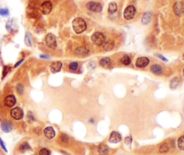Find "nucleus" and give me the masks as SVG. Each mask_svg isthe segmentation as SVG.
<instances>
[{
	"label": "nucleus",
	"instance_id": "473e14b6",
	"mask_svg": "<svg viewBox=\"0 0 184 155\" xmlns=\"http://www.w3.org/2000/svg\"><path fill=\"white\" fill-rule=\"evenodd\" d=\"M39 155H50V151L47 148H42L39 152Z\"/></svg>",
	"mask_w": 184,
	"mask_h": 155
},
{
	"label": "nucleus",
	"instance_id": "7ed1b4c3",
	"mask_svg": "<svg viewBox=\"0 0 184 155\" xmlns=\"http://www.w3.org/2000/svg\"><path fill=\"white\" fill-rule=\"evenodd\" d=\"M45 42H46V45L51 49H55L57 48V46H58L57 38H56L55 35L52 34V33H49V34H47V36L45 37Z\"/></svg>",
	"mask_w": 184,
	"mask_h": 155
},
{
	"label": "nucleus",
	"instance_id": "0eeeda50",
	"mask_svg": "<svg viewBox=\"0 0 184 155\" xmlns=\"http://www.w3.org/2000/svg\"><path fill=\"white\" fill-rule=\"evenodd\" d=\"M150 63V59L146 57H140L136 60V66L138 68H145Z\"/></svg>",
	"mask_w": 184,
	"mask_h": 155
},
{
	"label": "nucleus",
	"instance_id": "f3484780",
	"mask_svg": "<svg viewBox=\"0 0 184 155\" xmlns=\"http://www.w3.org/2000/svg\"><path fill=\"white\" fill-rule=\"evenodd\" d=\"M62 65H62V63H61L60 61L53 62L50 65V70L54 73H58L61 70V68H62Z\"/></svg>",
	"mask_w": 184,
	"mask_h": 155
},
{
	"label": "nucleus",
	"instance_id": "6e6552de",
	"mask_svg": "<svg viewBox=\"0 0 184 155\" xmlns=\"http://www.w3.org/2000/svg\"><path fill=\"white\" fill-rule=\"evenodd\" d=\"M16 103V98L13 94H9L4 99V105L7 108H13Z\"/></svg>",
	"mask_w": 184,
	"mask_h": 155
},
{
	"label": "nucleus",
	"instance_id": "f03ea898",
	"mask_svg": "<svg viewBox=\"0 0 184 155\" xmlns=\"http://www.w3.org/2000/svg\"><path fill=\"white\" fill-rule=\"evenodd\" d=\"M91 40H92V42L94 45L101 46V45H103V43L105 42L106 38H105V36H104V34H103V32L96 31V32H94L93 34L92 35Z\"/></svg>",
	"mask_w": 184,
	"mask_h": 155
},
{
	"label": "nucleus",
	"instance_id": "79ce46f5",
	"mask_svg": "<svg viewBox=\"0 0 184 155\" xmlns=\"http://www.w3.org/2000/svg\"><path fill=\"white\" fill-rule=\"evenodd\" d=\"M183 76H184V68H183Z\"/></svg>",
	"mask_w": 184,
	"mask_h": 155
},
{
	"label": "nucleus",
	"instance_id": "7c9ffc66",
	"mask_svg": "<svg viewBox=\"0 0 184 155\" xmlns=\"http://www.w3.org/2000/svg\"><path fill=\"white\" fill-rule=\"evenodd\" d=\"M68 68H69V70H71V71L77 70V69L78 68V63H77V62H72V63H70L69 65H68Z\"/></svg>",
	"mask_w": 184,
	"mask_h": 155
},
{
	"label": "nucleus",
	"instance_id": "58836bf2",
	"mask_svg": "<svg viewBox=\"0 0 184 155\" xmlns=\"http://www.w3.org/2000/svg\"><path fill=\"white\" fill-rule=\"evenodd\" d=\"M40 58H45V59H49L50 58L49 57L46 56V55H40Z\"/></svg>",
	"mask_w": 184,
	"mask_h": 155
},
{
	"label": "nucleus",
	"instance_id": "393cba45",
	"mask_svg": "<svg viewBox=\"0 0 184 155\" xmlns=\"http://www.w3.org/2000/svg\"><path fill=\"white\" fill-rule=\"evenodd\" d=\"M30 149H31V146H30V144L27 143V142L23 143L21 145L19 146V151L22 152H25L27 150H30Z\"/></svg>",
	"mask_w": 184,
	"mask_h": 155
},
{
	"label": "nucleus",
	"instance_id": "2eb2a0df",
	"mask_svg": "<svg viewBox=\"0 0 184 155\" xmlns=\"http://www.w3.org/2000/svg\"><path fill=\"white\" fill-rule=\"evenodd\" d=\"M44 136L48 138V139H52L55 137L56 133L55 130L52 126H47L46 128L44 129Z\"/></svg>",
	"mask_w": 184,
	"mask_h": 155
},
{
	"label": "nucleus",
	"instance_id": "c756f323",
	"mask_svg": "<svg viewBox=\"0 0 184 155\" xmlns=\"http://www.w3.org/2000/svg\"><path fill=\"white\" fill-rule=\"evenodd\" d=\"M9 10L7 8H0V15L1 16H8L9 15Z\"/></svg>",
	"mask_w": 184,
	"mask_h": 155
},
{
	"label": "nucleus",
	"instance_id": "9b49d317",
	"mask_svg": "<svg viewBox=\"0 0 184 155\" xmlns=\"http://www.w3.org/2000/svg\"><path fill=\"white\" fill-rule=\"evenodd\" d=\"M90 53V49L87 48L85 46H81V47H78L76 49H75V54L77 56H80V57H85V56H87L88 54Z\"/></svg>",
	"mask_w": 184,
	"mask_h": 155
},
{
	"label": "nucleus",
	"instance_id": "9d476101",
	"mask_svg": "<svg viewBox=\"0 0 184 155\" xmlns=\"http://www.w3.org/2000/svg\"><path fill=\"white\" fill-rule=\"evenodd\" d=\"M173 12L176 15L181 16L184 15V3L182 2H176L173 5Z\"/></svg>",
	"mask_w": 184,
	"mask_h": 155
},
{
	"label": "nucleus",
	"instance_id": "f704fd0d",
	"mask_svg": "<svg viewBox=\"0 0 184 155\" xmlns=\"http://www.w3.org/2000/svg\"><path fill=\"white\" fill-rule=\"evenodd\" d=\"M27 118L29 119L30 122H32V121H33V120L35 119V118H34V117L32 116V113L31 111H30V112H28V116H27Z\"/></svg>",
	"mask_w": 184,
	"mask_h": 155
},
{
	"label": "nucleus",
	"instance_id": "6ab92c4d",
	"mask_svg": "<svg viewBox=\"0 0 184 155\" xmlns=\"http://www.w3.org/2000/svg\"><path fill=\"white\" fill-rule=\"evenodd\" d=\"M98 152L100 155H108L109 152H110V150H109V147L105 144H101L98 147Z\"/></svg>",
	"mask_w": 184,
	"mask_h": 155
},
{
	"label": "nucleus",
	"instance_id": "b1692460",
	"mask_svg": "<svg viewBox=\"0 0 184 155\" xmlns=\"http://www.w3.org/2000/svg\"><path fill=\"white\" fill-rule=\"evenodd\" d=\"M179 84V78L178 77H174L171 82H170V88L172 90H175L177 88V86Z\"/></svg>",
	"mask_w": 184,
	"mask_h": 155
},
{
	"label": "nucleus",
	"instance_id": "20e7f679",
	"mask_svg": "<svg viewBox=\"0 0 184 155\" xmlns=\"http://www.w3.org/2000/svg\"><path fill=\"white\" fill-rule=\"evenodd\" d=\"M136 13H137V9H136V7L133 5H129L125 8L123 15L126 20H131L135 17Z\"/></svg>",
	"mask_w": 184,
	"mask_h": 155
},
{
	"label": "nucleus",
	"instance_id": "c9c22d12",
	"mask_svg": "<svg viewBox=\"0 0 184 155\" xmlns=\"http://www.w3.org/2000/svg\"><path fill=\"white\" fill-rule=\"evenodd\" d=\"M0 146L2 147V149H3L5 152H7V149H6V147H5V144H4V142H3V140H2L1 138H0Z\"/></svg>",
	"mask_w": 184,
	"mask_h": 155
},
{
	"label": "nucleus",
	"instance_id": "aec40b11",
	"mask_svg": "<svg viewBox=\"0 0 184 155\" xmlns=\"http://www.w3.org/2000/svg\"><path fill=\"white\" fill-rule=\"evenodd\" d=\"M118 10V5L115 2H111L109 4V6H108V12L110 15H113Z\"/></svg>",
	"mask_w": 184,
	"mask_h": 155
},
{
	"label": "nucleus",
	"instance_id": "5701e85b",
	"mask_svg": "<svg viewBox=\"0 0 184 155\" xmlns=\"http://www.w3.org/2000/svg\"><path fill=\"white\" fill-rule=\"evenodd\" d=\"M170 150V146L167 143H163L161 144V146L159 147V152L161 153H165V152H168Z\"/></svg>",
	"mask_w": 184,
	"mask_h": 155
},
{
	"label": "nucleus",
	"instance_id": "2f4dec72",
	"mask_svg": "<svg viewBox=\"0 0 184 155\" xmlns=\"http://www.w3.org/2000/svg\"><path fill=\"white\" fill-rule=\"evenodd\" d=\"M24 42H25V45H26V46H29V47L32 46V39H31V38H30L29 33H26L25 39H24Z\"/></svg>",
	"mask_w": 184,
	"mask_h": 155
},
{
	"label": "nucleus",
	"instance_id": "ea45409f",
	"mask_svg": "<svg viewBox=\"0 0 184 155\" xmlns=\"http://www.w3.org/2000/svg\"><path fill=\"white\" fill-rule=\"evenodd\" d=\"M89 122H90V123H93V122H94V121H93V119H90V121H89Z\"/></svg>",
	"mask_w": 184,
	"mask_h": 155
},
{
	"label": "nucleus",
	"instance_id": "37998d69",
	"mask_svg": "<svg viewBox=\"0 0 184 155\" xmlns=\"http://www.w3.org/2000/svg\"><path fill=\"white\" fill-rule=\"evenodd\" d=\"M32 155H35V154H32Z\"/></svg>",
	"mask_w": 184,
	"mask_h": 155
},
{
	"label": "nucleus",
	"instance_id": "39448f33",
	"mask_svg": "<svg viewBox=\"0 0 184 155\" xmlns=\"http://www.w3.org/2000/svg\"><path fill=\"white\" fill-rule=\"evenodd\" d=\"M85 6L88 10L94 12V13H100V12H101V10H103V5H101V4H100L98 2H94V1L88 2Z\"/></svg>",
	"mask_w": 184,
	"mask_h": 155
},
{
	"label": "nucleus",
	"instance_id": "a19ab883",
	"mask_svg": "<svg viewBox=\"0 0 184 155\" xmlns=\"http://www.w3.org/2000/svg\"><path fill=\"white\" fill-rule=\"evenodd\" d=\"M182 59L184 60V54H183V56H182Z\"/></svg>",
	"mask_w": 184,
	"mask_h": 155
},
{
	"label": "nucleus",
	"instance_id": "c85d7f7f",
	"mask_svg": "<svg viewBox=\"0 0 184 155\" xmlns=\"http://www.w3.org/2000/svg\"><path fill=\"white\" fill-rule=\"evenodd\" d=\"M59 139H60L61 142L65 143V144H67V143L69 142V137H68V136H66V134H61Z\"/></svg>",
	"mask_w": 184,
	"mask_h": 155
},
{
	"label": "nucleus",
	"instance_id": "72a5a7b5",
	"mask_svg": "<svg viewBox=\"0 0 184 155\" xmlns=\"http://www.w3.org/2000/svg\"><path fill=\"white\" fill-rule=\"evenodd\" d=\"M155 56L157 57H159L161 60H163V61H165V62H168V59L167 58H165V57H163V55H161V54H158V53H156L155 54Z\"/></svg>",
	"mask_w": 184,
	"mask_h": 155
},
{
	"label": "nucleus",
	"instance_id": "423d86ee",
	"mask_svg": "<svg viewBox=\"0 0 184 155\" xmlns=\"http://www.w3.org/2000/svg\"><path fill=\"white\" fill-rule=\"evenodd\" d=\"M11 117L15 120H21L24 118V110L20 107L13 108L10 111Z\"/></svg>",
	"mask_w": 184,
	"mask_h": 155
},
{
	"label": "nucleus",
	"instance_id": "4be33fe9",
	"mask_svg": "<svg viewBox=\"0 0 184 155\" xmlns=\"http://www.w3.org/2000/svg\"><path fill=\"white\" fill-rule=\"evenodd\" d=\"M120 63L122 65H129L131 64V58L128 55H125L123 56L121 58H120Z\"/></svg>",
	"mask_w": 184,
	"mask_h": 155
},
{
	"label": "nucleus",
	"instance_id": "cd10ccee",
	"mask_svg": "<svg viewBox=\"0 0 184 155\" xmlns=\"http://www.w3.org/2000/svg\"><path fill=\"white\" fill-rule=\"evenodd\" d=\"M177 144H178L179 149L181 150V151H184V136H181L178 139V142H177Z\"/></svg>",
	"mask_w": 184,
	"mask_h": 155
},
{
	"label": "nucleus",
	"instance_id": "1a4fd4ad",
	"mask_svg": "<svg viewBox=\"0 0 184 155\" xmlns=\"http://www.w3.org/2000/svg\"><path fill=\"white\" fill-rule=\"evenodd\" d=\"M52 3L50 1H44L40 5V11L43 15H49L52 11Z\"/></svg>",
	"mask_w": 184,
	"mask_h": 155
},
{
	"label": "nucleus",
	"instance_id": "4c0bfd02",
	"mask_svg": "<svg viewBox=\"0 0 184 155\" xmlns=\"http://www.w3.org/2000/svg\"><path fill=\"white\" fill-rule=\"evenodd\" d=\"M131 143V137H127L126 138V144H130Z\"/></svg>",
	"mask_w": 184,
	"mask_h": 155
},
{
	"label": "nucleus",
	"instance_id": "a878e982",
	"mask_svg": "<svg viewBox=\"0 0 184 155\" xmlns=\"http://www.w3.org/2000/svg\"><path fill=\"white\" fill-rule=\"evenodd\" d=\"M11 71V66L10 65H4L3 71H2V80L5 79V77L7 75V73Z\"/></svg>",
	"mask_w": 184,
	"mask_h": 155
},
{
	"label": "nucleus",
	"instance_id": "ddd939ff",
	"mask_svg": "<svg viewBox=\"0 0 184 155\" xmlns=\"http://www.w3.org/2000/svg\"><path fill=\"white\" fill-rule=\"evenodd\" d=\"M121 141V134L116 131L111 132L110 137H109V142L111 144H118Z\"/></svg>",
	"mask_w": 184,
	"mask_h": 155
},
{
	"label": "nucleus",
	"instance_id": "a211bd4d",
	"mask_svg": "<svg viewBox=\"0 0 184 155\" xmlns=\"http://www.w3.org/2000/svg\"><path fill=\"white\" fill-rule=\"evenodd\" d=\"M100 65L103 68H109L111 65V60L110 57H103L100 60Z\"/></svg>",
	"mask_w": 184,
	"mask_h": 155
},
{
	"label": "nucleus",
	"instance_id": "dca6fc26",
	"mask_svg": "<svg viewBox=\"0 0 184 155\" xmlns=\"http://www.w3.org/2000/svg\"><path fill=\"white\" fill-rule=\"evenodd\" d=\"M152 17H153L152 13L151 12H146V13H144V15H143L142 19H141V23L144 25H147L150 22H151Z\"/></svg>",
	"mask_w": 184,
	"mask_h": 155
},
{
	"label": "nucleus",
	"instance_id": "4468645a",
	"mask_svg": "<svg viewBox=\"0 0 184 155\" xmlns=\"http://www.w3.org/2000/svg\"><path fill=\"white\" fill-rule=\"evenodd\" d=\"M150 71H151V73H154V75H163V67L157 64L152 65L151 67H150Z\"/></svg>",
	"mask_w": 184,
	"mask_h": 155
},
{
	"label": "nucleus",
	"instance_id": "bb28decb",
	"mask_svg": "<svg viewBox=\"0 0 184 155\" xmlns=\"http://www.w3.org/2000/svg\"><path fill=\"white\" fill-rule=\"evenodd\" d=\"M16 92L19 95H23L24 94V84H16Z\"/></svg>",
	"mask_w": 184,
	"mask_h": 155
},
{
	"label": "nucleus",
	"instance_id": "e433bc0d",
	"mask_svg": "<svg viewBox=\"0 0 184 155\" xmlns=\"http://www.w3.org/2000/svg\"><path fill=\"white\" fill-rule=\"evenodd\" d=\"M23 62H24V59H21V60H20V61H18V62L15 65V68H16V67H18V65H21Z\"/></svg>",
	"mask_w": 184,
	"mask_h": 155
},
{
	"label": "nucleus",
	"instance_id": "412c9836",
	"mask_svg": "<svg viewBox=\"0 0 184 155\" xmlns=\"http://www.w3.org/2000/svg\"><path fill=\"white\" fill-rule=\"evenodd\" d=\"M103 49L106 50V51H109V50H111L114 49V41L112 40H108V41H105L103 43Z\"/></svg>",
	"mask_w": 184,
	"mask_h": 155
},
{
	"label": "nucleus",
	"instance_id": "f257e3e1",
	"mask_svg": "<svg viewBox=\"0 0 184 155\" xmlns=\"http://www.w3.org/2000/svg\"><path fill=\"white\" fill-rule=\"evenodd\" d=\"M72 26H73V29H74L75 32L77 33V34H80V33L84 32L86 30L87 23L83 18L77 17V18L73 20Z\"/></svg>",
	"mask_w": 184,
	"mask_h": 155
},
{
	"label": "nucleus",
	"instance_id": "f8f14e48",
	"mask_svg": "<svg viewBox=\"0 0 184 155\" xmlns=\"http://www.w3.org/2000/svg\"><path fill=\"white\" fill-rule=\"evenodd\" d=\"M1 129L5 133H9L13 130V124L11 121L5 119L1 122Z\"/></svg>",
	"mask_w": 184,
	"mask_h": 155
}]
</instances>
